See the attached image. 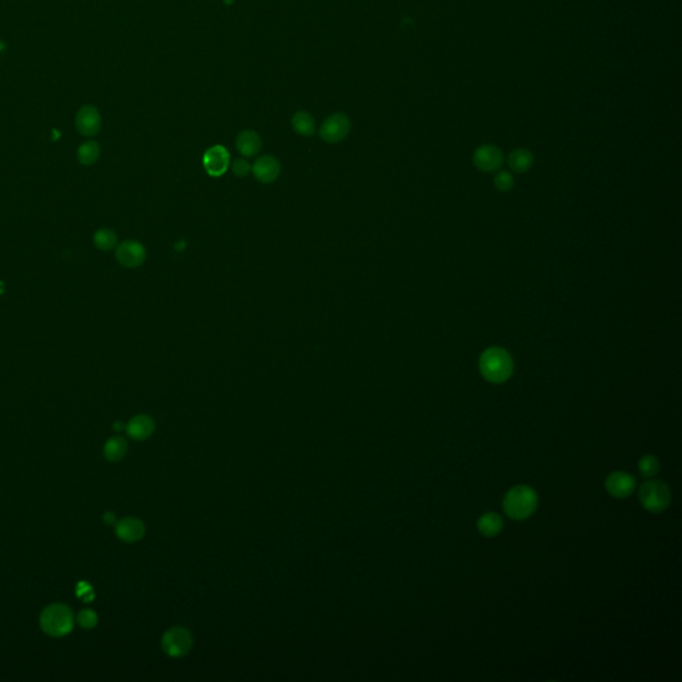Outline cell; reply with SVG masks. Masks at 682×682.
I'll return each instance as SVG.
<instances>
[{
    "label": "cell",
    "mask_w": 682,
    "mask_h": 682,
    "mask_svg": "<svg viewBox=\"0 0 682 682\" xmlns=\"http://www.w3.org/2000/svg\"><path fill=\"white\" fill-rule=\"evenodd\" d=\"M115 533L117 539L124 543H137L146 534V525L137 517H124L117 521Z\"/></svg>",
    "instance_id": "cell-12"
},
{
    "label": "cell",
    "mask_w": 682,
    "mask_h": 682,
    "mask_svg": "<svg viewBox=\"0 0 682 682\" xmlns=\"http://www.w3.org/2000/svg\"><path fill=\"white\" fill-rule=\"evenodd\" d=\"M77 621L83 629H87V630L94 629L98 625V613L91 610V609H83L79 612Z\"/></svg>",
    "instance_id": "cell-23"
},
{
    "label": "cell",
    "mask_w": 682,
    "mask_h": 682,
    "mask_svg": "<svg viewBox=\"0 0 682 682\" xmlns=\"http://www.w3.org/2000/svg\"><path fill=\"white\" fill-rule=\"evenodd\" d=\"M293 130L300 135V137H312L316 131V123L311 114L305 111H299L292 117Z\"/></svg>",
    "instance_id": "cell-19"
},
{
    "label": "cell",
    "mask_w": 682,
    "mask_h": 682,
    "mask_svg": "<svg viewBox=\"0 0 682 682\" xmlns=\"http://www.w3.org/2000/svg\"><path fill=\"white\" fill-rule=\"evenodd\" d=\"M494 187L501 191V192H507V191H510L514 185V179L513 176L510 175L507 171H501L499 174H496L494 176Z\"/></svg>",
    "instance_id": "cell-24"
},
{
    "label": "cell",
    "mask_w": 682,
    "mask_h": 682,
    "mask_svg": "<svg viewBox=\"0 0 682 682\" xmlns=\"http://www.w3.org/2000/svg\"><path fill=\"white\" fill-rule=\"evenodd\" d=\"M252 171V166L245 159H237L232 164V172L237 177H245Z\"/></svg>",
    "instance_id": "cell-25"
},
{
    "label": "cell",
    "mask_w": 682,
    "mask_h": 682,
    "mask_svg": "<svg viewBox=\"0 0 682 682\" xmlns=\"http://www.w3.org/2000/svg\"><path fill=\"white\" fill-rule=\"evenodd\" d=\"M127 450H128V443H127V440L124 437L115 436V437H111L104 444L103 453H104V457L108 461L117 463V461H120L126 456Z\"/></svg>",
    "instance_id": "cell-16"
},
{
    "label": "cell",
    "mask_w": 682,
    "mask_h": 682,
    "mask_svg": "<svg viewBox=\"0 0 682 682\" xmlns=\"http://www.w3.org/2000/svg\"><path fill=\"white\" fill-rule=\"evenodd\" d=\"M94 244L100 251H111L117 248V232L111 228H100L94 234Z\"/></svg>",
    "instance_id": "cell-20"
},
{
    "label": "cell",
    "mask_w": 682,
    "mask_h": 682,
    "mask_svg": "<svg viewBox=\"0 0 682 682\" xmlns=\"http://www.w3.org/2000/svg\"><path fill=\"white\" fill-rule=\"evenodd\" d=\"M117 260L126 268H137L147 259L146 247L137 240H124L117 245Z\"/></svg>",
    "instance_id": "cell-7"
},
{
    "label": "cell",
    "mask_w": 682,
    "mask_h": 682,
    "mask_svg": "<svg viewBox=\"0 0 682 682\" xmlns=\"http://www.w3.org/2000/svg\"><path fill=\"white\" fill-rule=\"evenodd\" d=\"M504 161V157L500 148L496 146L485 144L479 147L473 154V164L481 172H494L497 171Z\"/></svg>",
    "instance_id": "cell-9"
},
{
    "label": "cell",
    "mask_w": 682,
    "mask_h": 682,
    "mask_svg": "<svg viewBox=\"0 0 682 682\" xmlns=\"http://www.w3.org/2000/svg\"><path fill=\"white\" fill-rule=\"evenodd\" d=\"M350 131H351L350 117L344 114H333L323 121L319 130V135L324 141L336 144L348 137Z\"/></svg>",
    "instance_id": "cell-6"
},
{
    "label": "cell",
    "mask_w": 682,
    "mask_h": 682,
    "mask_svg": "<svg viewBox=\"0 0 682 682\" xmlns=\"http://www.w3.org/2000/svg\"><path fill=\"white\" fill-rule=\"evenodd\" d=\"M100 114L98 110L92 106H84L79 110L78 115L75 119V124L79 132L83 137H94L97 135L100 130Z\"/></svg>",
    "instance_id": "cell-13"
},
{
    "label": "cell",
    "mask_w": 682,
    "mask_h": 682,
    "mask_svg": "<svg viewBox=\"0 0 682 682\" xmlns=\"http://www.w3.org/2000/svg\"><path fill=\"white\" fill-rule=\"evenodd\" d=\"M194 646L192 633L183 626H174L168 629L161 637V649L163 652L172 657L180 659L187 656Z\"/></svg>",
    "instance_id": "cell-4"
},
{
    "label": "cell",
    "mask_w": 682,
    "mask_h": 682,
    "mask_svg": "<svg viewBox=\"0 0 682 682\" xmlns=\"http://www.w3.org/2000/svg\"><path fill=\"white\" fill-rule=\"evenodd\" d=\"M639 468H640V472H641L643 477L650 479V477H653V476H656L659 473L660 463H659V460L654 456L648 454V456H643V459L640 460Z\"/></svg>",
    "instance_id": "cell-22"
},
{
    "label": "cell",
    "mask_w": 682,
    "mask_h": 682,
    "mask_svg": "<svg viewBox=\"0 0 682 682\" xmlns=\"http://www.w3.org/2000/svg\"><path fill=\"white\" fill-rule=\"evenodd\" d=\"M261 137L252 130H245L236 137V148L244 157H256L261 150Z\"/></svg>",
    "instance_id": "cell-15"
},
{
    "label": "cell",
    "mask_w": 682,
    "mask_h": 682,
    "mask_svg": "<svg viewBox=\"0 0 682 682\" xmlns=\"http://www.w3.org/2000/svg\"><path fill=\"white\" fill-rule=\"evenodd\" d=\"M537 494L532 488L517 485L512 488L504 499V510L513 520H524L537 508Z\"/></svg>",
    "instance_id": "cell-3"
},
{
    "label": "cell",
    "mask_w": 682,
    "mask_h": 682,
    "mask_svg": "<svg viewBox=\"0 0 682 682\" xmlns=\"http://www.w3.org/2000/svg\"><path fill=\"white\" fill-rule=\"evenodd\" d=\"M126 430L131 439L143 441L150 439L155 432V421L147 414H137L128 421Z\"/></svg>",
    "instance_id": "cell-14"
},
{
    "label": "cell",
    "mask_w": 682,
    "mask_h": 682,
    "mask_svg": "<svg viewBox=\"0 0 682 682\" xmlns=\"http://www.w3.org/2000/svg\"><path fill=\"white\" fill-rule=\"evenodd\" d=\"M503 526V519L497 513H485L477 523L479 532L485 537L497 536L501 532Z\"/></svg>",
    "instance_id": "cell-17"
},
{
    "label": "cell",
    "mask_w": 682,
    "mask_h": 682,
    "mask_svg": "<svg viewBox=\"0 0 682 682\" xmlns=\"http://www.w3.org/2000/svg\"><path fill=\"white\" fill-rule=\"evenodd\" d=\"M75 625V616L68 605H48L40 614V628L50 637L60 639L70 634Z\"/></svg>",
    "instance_id": "cell-2"
},
{
    "label": "cell",
    "mask_w": 682,
    "mask_h": 682,
    "mask_svg": "<svg viewBox=\"0 0 682 682\" xmlns=\"http://www.w3.org/2000/svg\"><path fill=\"white\" fill-rule=\"evenodd\" d=\"M231 163V155L224 146H214L205 151L203 157V166L205 172L212 177H220L224 175Z\"/></svg>",
    "instance_id": "cell-8"
},
{
    "label": "cell",
    "mask_w": 682,
    "mask_h": 682,
    "mask_svg": "<svg viewBox=\"0 0 682 682\" xmlns=\"http://www.w3.org/2000/svg\"><path fill=\"white\" fill-rule=\"evenodd\" d=\"M103 519H104V523H106V524H108V525H111V524H117V516H115V513H114V512H107V513L103 516Z\"/></svg>",
    "instance_id": "cell-26"
},
{
    "label": "cell",
    "mask_w": 682,
    "mask_h": 682,
    "mask_svg": "<svg viewBox=\"0 0 682 682\" xmlns=\"http://www.w3.org/2000/svg\"><path fill=\"white\" fill-rule=\"evenodd\" d=\"M281 172L280 161L272 155H263L257 157L252 164V174L260 183H273Z\"/></svg>",
    "instance_id": "cell-11"
},
{
    "label": "cell",
    "mask_w": 682,
    "mask_h": 682,
    "mask_svg": "<svg viewBox=\"0 0 682 682\" xmlns=\"http://www.w3.org/2000/svg\"><path fill=\"white\" fill-rule=\"evenodd\" d=\"M100 157V147L97 141L83 143L78 150V160L83 166H92Z\"/></svg>",
    "instance_id": "cell-21"
},
{
    "label": "cell",
    "mask_w": 682,
    "mask_h": 682,
    "mask_svg": "<svg viewBox=\"0 0 682 682\" xmlns=\"http://www.w3.org/2000/svg\"><path fill=\"white\" fill-rule=\"evenodd\" d=\"M670 490L661 481H646L640 489V501L650 513L663 512L670 504Z\"/></svg>",
    "instance_id": "cell-5"
},
{
    "label": "cell",
    "mask_w": 682,
    "mask_h": 682,
    "mask_svg": "<svg viewBox=\"0 0 682 682\" xmlns=\"http://www.w3.org/2000/svg\"><path fill=\"white\" fill-rule=\"evenodd\" d=\"M605 488L609 494L616 499H625L630 496L636 489V480L626 472H613L605 481Z\"/></svg>",
    "instance_id": "cell-10"
},
{
    "label": "cell",
    "mask_w": 682,
    "mask_h": 682,
    "mask_svg": "<svg viewBox=\"0 0 682 682\" xmlns=\"http://www.w3.org/2000/svg\"><path fill=\"white\" fill-rule=\"evenodd\" d=\"M508 164L514 172L523 174L533 166V155L524 148L514 150L508 157Z\"/></svg>",
    "instance_id": "cell-18"
},
{
    "label": "cell",
    "mask_w": 682,
    "mask_h": 682,
    "mask_svg": "<svg viewBox=\"0 0 682 682\" xmlns=\"http://www.w3.org/2000/svg\"><path fill=\"white\" fill-rule=\"evenodd\" d=\"M480 372L484 379L493 384L505 383L513 373V360L505 350L499 347L488 348L479 361Z\"/></svg>",
    "instance_id": "cell-1"
}]
</instances>
